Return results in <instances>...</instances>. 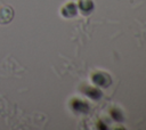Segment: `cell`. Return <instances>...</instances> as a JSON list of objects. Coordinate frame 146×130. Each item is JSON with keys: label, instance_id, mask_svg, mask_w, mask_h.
<instances>
[{"label": "cell", "instance_id": "cell-1", "mask_svg": "<svg viewBox=\"0 0 146 130\" xmlns=\"http://www.w3.org/2000/svg\"><path fill=\"white\" fill-rule=\"evenodd\" d=\"M14 18V9L9 6H5L0 8V24H8Z\"/></svg>", "mask_w": 146, "mask_h": 130}, {"label": "cell", "instance_id": "cell-2", "mask_svg": "<svg viewBox=\"0 0 146 130\" xmlns=\"http://www.w3.org/2000/svg\"><path fill=\"white\" fill-rule=\"evenodd\" d=\"M60 11H62V15L65 16V17H73V16L76 15L78 9H76V6L73 2H68L62 8Z\"/></svg>", "mask_w": 146, "mask_h": 130}, {"label": "cell", "instance_id": "cell-3", "mask_svg": "<svg viewBox=\"0 0 146 130\" xmlns=\"http://www.w3.org/2000/svg\"><path fill=\"white\" fill-rule=\"evenodd\" d=\"M79 8L82 13L89 14L94 8V2L91 0H79Z\"/></svg>", "mask_w": 146, "mask_h": 130}]
</instances>
